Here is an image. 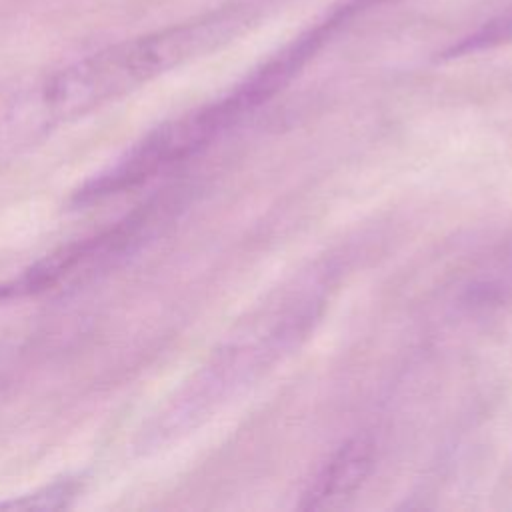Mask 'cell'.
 Wrapping results in <instances>:
<instances>
[{
    "mask_svg": "<svg viewBox=\"0 0 512 512\" xmlns=\"http://www.w3.org/2000/svg\"><path fill=\"white\" fill-rule=\"evenodd\" d=\"M264 0H232L176 24L102 48L50 76L40 100L52 118H76L242 36Z\"/></svg>",
    "mask_w": 512,
    "mask_h": 512,
    "instance_id": "6da1fadb",
    "label": "cell"
},
{
    "mask_svg": "<svg viewBox=\"0 0 512 512\" xmlns=\"http://www.w3.org/2000/svg\"><path fill=\"white\" fill-rule=\"evenodd\" d=\"M246 114H250L248 108L232 90L220 100L204 104L154 128L122 158H118L116 164L88 180L74 194V202H94L146 182L164 168L200 152Z\"/></svg>",
    "mask_w": 512,
    "mask_h": 512,
    "instance_id": "7a4b0ae2",
    "label": "cell"
},
{
    "mask_svg": "<svg viewBox=\"0 0 512 512\" xmlns=\"http://www.w3.org/2000/svg\"><path fill=\"white\" fill-rule=\"evenodd\" d=\"M372 458L374 444L368 436H356L348 440L318 472L310 488L304 492L300 508H330L350 498L368 476Z\"/></svg>",
    "mask_w": 512,
    "mask_h": 512,
    "instance_id": "3957f363",
    "label": "cell"
},
{
    "mask_svg": "<svg viewBox=\"0 0 512 512\" xmlns=\"http://www.w3.org/2000/svg\"><path fill=\"white\" fill-rule=\"evenodd\" d=\"M512 42V6L502 14L494 16L492 20L484 22L480 28L470 32L468 36L460 38L452 46H448L442 54L446 58H458L472 52H480L486 48H494L500 44Z\"/></svg>",
    "mask_w": 512,
    "mask_h": 512,
    "instance_id": "277c9868",
    "label": "cell"
},
{
    "mask_svg": "<svg viewBox=\"0 0 512 512\" xmlns=\"http://www.w3.org/2000/svg\"><path fill=\"white\" fill-rule=\"evenodd\" d=\"M76 494V482H56L52 486H46L42 490H36L28 496H20L18 500L2 502L0 508H12V510H54L62 508L72 500Z\"/></svg>",
    "mask_w": 512,
    "mask_h": 512,
    "instance_id": "5b68a950",
    "label": "cell"
}]
</instances>
